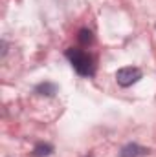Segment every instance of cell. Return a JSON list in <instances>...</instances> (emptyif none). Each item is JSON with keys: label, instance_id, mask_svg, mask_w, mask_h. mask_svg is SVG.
I'll return each mask as SVG.
<instances>
[{"label": "cell", "instance_id": "obj_1", "mask_svg": "<svg viewBox=\"0 0 156 157\" xmlns=\"http://www.w3.org/2000/svg\"><path fill=\"white\" fill-rule=\"evenodd\" d=\"M66 57H68V60L72 62V66L76 68V71L79 75H92L94 73V60L88 53L72 48V49L66 51Z\"/></svg>", "mask_w": 156, "mask_h": 157}, {"label": "cell", "instance_id": "obj_2", "mask_svg": "<svg viewBox=\"0 0 156 157\" xmlns=\"http://www.w3.org/2000/svg\"><path fill=\"white\" fill-rule=\"evenodd\" d=\"M140 78H142V70L140 68H132V66L121 68V70H117V73H116L117 84L123 86V88H129V86L136 84Z\"/></svg>", "mask_w": 156, "mask_h": 157}, {"label": "cell", "instance_id": "obj_3", "mask_svg": "<svg viewBox=\"0 0 156 157\" xmlns=\"http://www.w3.org/2000/svg\"><path fill=\"white\" fill-rule=\"evenodd\" d=\"M149 150L143 148V146H138V144H127L121 148L119 157H140V155H147Z\"/></svg>", "mask_w": 156, "mask_h": 157}, {"label": "cell", "instance_id": "obj_4", "mask_svg": "<svg viewBox=\"0 0 156 157\" xmlns=\"http://www.w3.org/2000/svg\"><path fill=\"white\" fill-rule=\"evenodd\" d=\"M35 91H37L39 95H48V97H51V95L57 93V86L51 84V82H42V84H39V86L35 88Z\"/></svg>", "mask_w": 156, "mask_h": 157}, {"label": "cell", "instance_id": "obj_5", "mask_svg": "<svg viewBox=\"0 0 156 157\" xmlns=\"http://www.w3.org/2000/svg\"><path fill=\"white\" fill-rule=\"evenodd\" d=\"M51 152H53V146H51V144H37V146L33 148L31 155L33 157H46V155H50Z\"/></svg>", "mask_w": 156, "mask_h": 157}, {"label": "cell", "instance_id": "obj_6", "mask_svg": "<svg viewBox=\"0 0 156 157\" xmlns=\"http://www.w3.org/2000/svg\"><path fill=\"white\" fill-rule=\"evenodd\" d=\"M92 40H94V37H92V31H88V29H81V31H79V42H81L83 46L92 44Z\"/></svg>", "mask_w": 156, "mask_h": 157}]
</instances>
